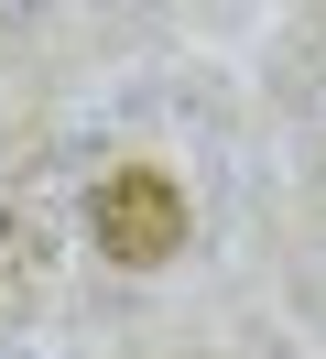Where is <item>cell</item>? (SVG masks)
Instances as JSON below:
<instances>
[{
  "label": "cell",
  "mask_w": 326,
  "mask_h": 359,
  "mask_svg": "<svg viewBox=\"0 0 326 359\" xmlns=\"http://www.w3.org/2000/svg\"><path fill=\"white\" fill-rule=\"evenodd\" d=\"M87 229H98V250L109 262H130V272H152V262H174L185 250V185L174 175H152V163H120V175L87 196Z\"/></svg>",
  "instance_id": "cell-1"
}]
</instances>
